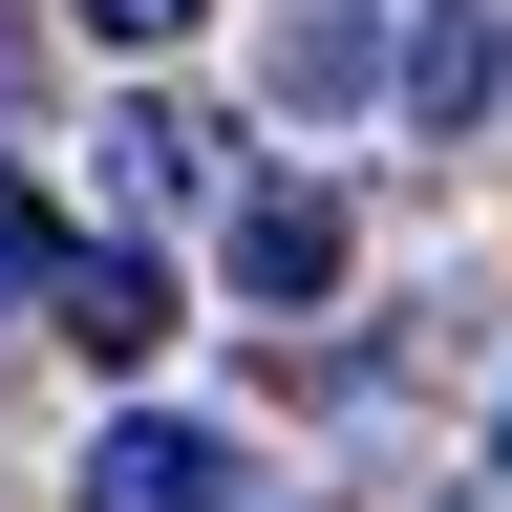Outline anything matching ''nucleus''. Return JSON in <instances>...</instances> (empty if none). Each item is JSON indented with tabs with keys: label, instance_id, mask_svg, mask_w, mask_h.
Listing matches in <instances>:
<instances>
[{
	"label": "nucleus",
	"instance_id": "1",
	"mask_svg": "<svg viewBox=\"0 0 512 512\" xmlns=\"http://www.w3.org/2000/svg\"><path fill=\"white\" fill-rule=\"evenodd\" d=\"M214 256H235V299H256V320H320V299H342V192H299V171H278V192H235V235H214Z\"/></svg>",
	"mask_w": 512,
	"mask_h": 512
},
{
	"label": "nucleus",
	"instance_id": "2",
	"mask_svg": "<svg viewBox=\"0 0 512 512\" xmlns=\"http://www.w3.org/2000/svg\"><path fill=\"white\" fill-rule=\"evenodd\" d=\"M491 86H512V22H491V0H427V22H406V128L448 150V128H491Z\"/></svg>",
	"mask_w": 512,
	"mask_h": 512
},
{
	"label": "nucleus",
	"instance_id": "3",
	"mask_svg": "<svg viewBox=\"0 0 512 512\" xmlns=\"http://www.w3.org/2000/svg\"><path fill=\"white\" fill-rule=\"evenodd\" d=\"M43 320H64V342H86V363L128 384V363L171 342V278H150V256H86V235H64V278H43Z\"/></svg>",
	"mask_w": 512,
	"mask_h": 512
},
{
	"label": "nucleus",
	"instance_id": "4",
	"mask_svg": "<svg viewBox=\"0 0 512 512\" xmlns=\"http://www.w3.org/2000/svg\"><path fill=\"white\" fill-rule=\"evenodd\" d=\"M86 512H235V448L214 427H107L86 448Z\"/></svg>",
	"mask_w": 512,
	"mask_h": 512
},
{
	"label": "nucleus",
	"instance_id": "5",
	"mask_svg": "<svg viewBox=\"0 0 512 512\" xmlns=\"http://www.w3.org/2000/svg\"><path fill=\"white\" fill-rule=\"evenodd\" d=\"M363 86H384L363 0H278V107H363Z\"/></svg>",
	"mask_w": 512,
	"mask_h": 512
},
{
	"label": "nucleus",
	"instance_id": "6",
	"mask_svg": "<svg viewBox=\"0 0 512 512\" xmlns=\"http://www.w3.org/2000/svg\"><path fill=\"white\" fill-rule=\"evenodd\" d=\"M107 192H128V214L214 192V128H192V107H107Z\"/></svg>",
	"mask_w": 512,
	"mask_h": 512
},
{
	"label": "nucleus",
	"instance_id": "7",
	"mask_svg": "<svg viewBox=\"0 0 512 512\" xmlns=\"http://www.w3.org/2000/svg\"><path fill=\"white\" fill-rule=\"evenodd\" d=\"M43 278H64V214H43L22 171H0V299H43Z\"/></svg>",
	"mask_w": 512,
	"mask_h": 512
},
{
	"label": "nucleus",
	"instance_id": "8",
	"mask_svg": "<svg viewBox=\"0 0 512 512\" xmlns=\"http://www.w3.org/2000/svg\"><path fill=\"white\" fill-rule=\"evenodd\" d=\"M64 22H86V43H192L214 0H64Z\"/></svg>",
	"mask_w": 512,
	"mask_h": 512
},
{
	"label": "nucleus",
	"instance_id": "9",
	"mask_svg": "<svg viewBox=\"0 0 512 512\" xmlns=\"http://www.w3.org/2000/svg\"><path fill=\"white\" fill-rule=\"evenodd\" d=\"M491 470H512V406H491Z\"/></svg>",
	"mask_w": 512,
	"mask_h": 512
},
{
	"label": "nucleus",
	"instance_id": "10",
	"mask_svg": "<svg viewBox=\"0 0 512 512\" xmlns=\"http://www.w3.org/2000/svg\"><path fill=\"white\" fill-rule=\"evenodd\" d=\"M427 512H470V491H427Z\"/></svg>",
	"mask_w": 512,
	"mask_h": 512
}]
</instances>
